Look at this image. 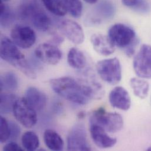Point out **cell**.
I'll list each match as a JSON object with an SVG mask.
<instances>
[{
    "label": "cell",
    "mask_w": 151,
    "mask_h": 151,
    "mask_svg": "<svg viewBox=\"0 0 151 151\" xmlns=\"http://www.w3.org/2000/svg\"><path fill=\"white\" fill-rule=\"evenodd\" d=\"M52 89L65 99L79 105L91 99H100L105 93L102 85L93 80L76 79L70 76L54 78L50 81Z\"/></svg>",
    "instance_id": "6da1fadb"
},
{
    "label": "cell",
    "mask_w": 151,
    "mask_h": 151,
    "mask_svg": "<svg viewBox=\"0 0 151 151\" xmlns=\"http://www.w3.org/2000/svg\"><path fill=\"white\" fill-rule=\"evenodd\" d=\"M0 56L2 60L15 67L28 78H36V73L26 60L25 55L12 40L6 37H1Z\"/></svg>",
    "instance_id": "7a4b0ae2"
},
{
    "label": "cell",
    "mask_w": 151,
    "mask_h": 151,
    "mask_svg": "<svg viewBox=\"0 0 151 151\" xmlns=\"http://www.w3.org/2000/svg\"><path fill=\"white\" fill-rule=\"evenodd\" d=\"M108 36L115 47L122 50L128 57H131L135 53L139 40L131 27L122 23L115 24L110 27Z\"/></svg>",
    "instance_id": "3957f363"
},
{
    "label": "cell",
    "mask_w": 151,
    "mask_h": 151,
    "mask_svg": "<svg viewBox=\"0 0 151 151\" xmlns=\"http://www.w3.org/2000/svg\"><path fill=\"white\" fill-rule=\"evenodd\" d=\"M19 15L22 19H29L34 27L40 31H47L51 27V21L50 17L34 0L24 2L19 9Z\"/></svg>",
    "instance_id": "277c9868"
},
{
    "label": "cell",
    "mask_w": 151,
    "mask_h": 151,
    "mask_svg": "<svg viewBox=\"0 0 151 151\" xmlns=\"http://www.w3.org/2000/svg\"><path fill=\"white\" fill-rule=\"evenodd\" d=\"M89 121L90 123L98 125L110 134L119 132L124 127V119L119 114L107 112L103 108H99L93 111Z\"/></svg>",
    "instance_id": "5b68a950"
},
{
    "label": "cell",
    "mask_w": 151,
    "mask_h": 151,
    "mask_svg": "<svg viewBox=\"0 0 151 151\" xmlns=\"http://www.w3.org/2000/svg\"><path fill=\"white\" fill-rule=\"evenodd\" d=\"M96 70L104 81L111 85L119 83L122 79V67L117 58L99 61L96 64Z\"/></svg>",
    "instance_id": "8992f818"
},
{
    "label": "cell",
    "mask_w": 151,
    "mask_h": 151,
    "mask_svg": "<svg viewBox=\"0 0 151 151\" xmlns=\"http://www.w3.org/2000/svg\"><path fill=\"white\" fill-rule=\"evenodd\" d=\"M12 112L17 121L27 128L34 127L37 122V111L29 105L24 97L17 99Z\"/></svg>",
    "instance_id": "52a82bcc"
},
{
    "label": "cell",
    "mask_w": 151,
    "mask_h": 151,
    "mask_svg": "<svg viewBox=\"0 0 151 151\" xmlns=\"http://www.w3.org/2000/svg\"><path fill=\"white\" fill-rule=\"evenodd\" d=\"M134 70L138 77L151 78V46L143 44L134 57Z\"/></svg>",
    "instance_id": "ba28073f"
},
{
    "label": "cell",
    "mask_w": 151,
    "mask_h": 151,
    "mask_svg": "<svg viewBox=\"0 0 151 151\" xmlns=\"http://www.w3.org/2000/svg\"><path fill=\"white\" fill-rule=\"evenodd\" d=\"M67 150L68 151H91L87 134L84 126L76 124L70 131L67 137Z\"/></svg>",
    "instance_id": "9c48e42d"
},
{
    "label": "cell",
    "mask_w": 151,
    "mask_h": 151,
    "mask_svg": "<svg viewBox=\"0 0 151 151\" xmlns=\"http://www.w3.org/2000/svg\"><path fill=\"white\" fill-rule=\"evenodd\" d=\"M12 41L19 48L28 49L32 47L36 41V34L34 29L26 25L15 26L11 32Z\"/></svg>",
    "instance_id": "30bf717a"
},
{
    "label": "cell",
    "mask_w": 151,
    "mask_h": 151,
    "mask_svg": "<svg viewBox=\"0 0 151 151\" xmlns=\"http://www.w3.org/2000/svg\"><path fill=\"white\" fill-rule=\"evenodd\" d=\"M34 54L41 62L51 65L58 64L63 57V53L57 45L51 42L39 45L36 48Z\"/></svg>",
    "instance_id": "8fae6325"
},
{
    "label": "cell",
    "mask_w": 151,
    "mask_h": 151,
    "mask_svg": "<svg viewBox=\"0 0 151 151\" xmlns=\"http://www.w3.org/2000/svg\"><path fill=\"white\" fill-rule=\"evenodd\" d=\"M59 29L65 37L76 45L81 44L85 39V35L82 27L75 21L65 19L61 22Z\"/></svg>",
    "instance_id": "7c38bea8"
},
{
    "label": "cell",
    "mask_w": 151,
    "mask_h": 151,
    "mask_svg": "<svg viewBox=\"0 0 151 151\" xmlns=\"http://www.w3.org/2000/svg\"><path fill=\"white\" fill-rule=\"evenodd\" d=\"M89 132L93 143L99 148H109L116 144L117 139L110 137L104 129L97 124L89 122Z\"/></svg>",
    "instance_id": "4fadbf2b"
},
{
    "label": "cell",
    "mask_w": 151,
    "mask_h": 151,
    "mask_svg": "<svg viewBox=\"0 0 151 151\" xmlns=\"http://www.w3.org/2000/svg\"><path fill=\"white\" fill-rule=\"evenodd\" d=\"M109 101L112 107L122 111H128L131 106V99L128 92L120 86L115 87L110 92Z\"/></svg>",
    "instance_id": "5bb4252c"
},
{
    "label": "cell",
    "mask_w": 151,
    "mask_h": 151,
    "mask_svg": "<svg viewBox=\"0 0 151 151\" xmlns=\"http://www.w3.org/2000/svg\"><path fill=\"white\" fill-rule=\"evenodd\" d=\"M91 42L93 50L103 56H109L114 53L116 47L108 35L102 34H93L91 37Z\"/></svg>",
    "instance_id": "9a60e30c"
},
{
    "label": "cell",
    "mask_w": 151,
    "mask_h": 151,
    "mask_svg": "<svg viewBox=\"0 0 151 151\" xmlns=\"http://www.w3.org/2000/svg\"><path fill=\"white\" fill-rule=\"evenodd\" d=\"M24 98L37 111H42L45 108L48 99L43 92L33 86H30L26 90Z\"/></svg>",
    "instance_id": "2e32d148"
},
{
    "label": "cell",
    "mask_w": 151,
    "mask_h": 151,
    "mask_svg": "<svg viewBox=\"0 0 151 151\" xmlns=\"http://www.w3.org/2000/svg\"><path fill=\"white\" fill-rule=\"evenodd\" d=\"M44 141L45 145L52 151H63L64 142L58 132L52 129H46L44 133Z\"/></svg>",
    "instance_id": "e0dca14e"
},
{
    "label": "cell",
    "mask_w": 151,
    "mask_h": 151,
    "mask_svg": "<svg viewBox=\"0 0 151 151\" xmlns=\"http://www.w3.org/2000/svg\"><path fill=\"white\" fill-rule=\"evenodd\" d=\"M67 61L71 67L76 70L84 68L87 63L85 54L76 47L70 50L67 55Z\"/></svg>",
    "instance_id": "ac0fdd59"
},
{
    "label": "cell",
    "mask_w": 151,
    "mask_h": 151,
    "mask_svg": "<svg viewBox=\"0 0 151 151\" xmlns=\"http://www.w3.org/2000/svg\"><path fill=\"white\" fill-rule=\"evenodd\" d=\"M129 84L136 96L142 99L147 97L150 91V84L148 81L144 78L134 77L131 78Z\"/></svg>",
    "instance_id": "d6986e66"
},
{
    "label": "cell",
    "mask_w": 151,
    "mask_h": 151,
    "mask_svg": "<svg viewBox=\"0 0 151 151\" xmlns=\"http://www.w3.org/2000/svg\"><path fill=\"white\" fill-rule=\"evenodd\" d=\"M19 85L17 75L13 71H7L1 76L0 88L1 91H14Z\"/></svg>",
    "instance_id": "ffe728a7"
},
{
    "label": "cell",
    "mask_w": 151,
    "mask_h": 151,
    "mask_svg": "<svg viewBox=\"0 0 151 151\" xmlns=\"http://www.w3.org/2000/svg\"><path fill=\"white\" fill-rule=\"evenodd\" d=\"M46 9L58 17L65 16L68 12L63 0H42Z\"/></svg>",
    "instance_id": "44dd1931"
},
{
    "label": "cell",
    "mask_w": 151,
    "mask_h": 151,
    "mask_svg": "<svg viewBox=\"0 0 151 151\" xmlns=\"http://www.w3.org/2000/svg\"><path fill=\"white\" fill-rule=\"evenodd\" d=\"M17 96L9 93H2L0 96V111L2 114H8L13 111Z\"/></svg>",
    "instance_id": "7402d4cb"
},
{
    "label": "cell",
    "mask_w": 151,
    "mask_h": 151,
    "mask_svg": "<svg viewBox=\"0 0 151 151\" xmlns=\"http://www.w3.org/2000/svg\"><path fill=\"white\" fill-rule=\"evenodd\" d=\"M21 143L24 149L29 151L38 149L40 144L38 135L33 131L25 132L21 137Z\"/></svg>",
    "instance_id": "603a6c76"
},
{
    "label": "cell",
    "mask_w": 151,
    "mask_h": 151,
    "mask_svg": "<svg viewBox=\"0 0 151 151\" xmlns=\"http://www.w3.org/2000/svg\"><path fill=\"white\" fill-rule=\"evenodd\" d=\"M122 3L124 6L141 13H147L150 9V4L145 0H122Z\"/></svg>",
    "instance_id": "cb8c5ba5"
},
{
    "label": "cell",
    "mask_w": 151,
    "mask_h": 151,
    "mask_svg": "<svg viewBox=\"0 0 151 151\" xmlns=\"http://www.w3.org/2000/svg\"><path fill=\"white\" fill-rule=\"evenodd\" d=\"M0 9L1 26L3 28H7L15 21V15L3 2H1Z\"/></svg>",
    "instance_id": "d4e9b609"
},
{
    "label": "cell",
    "mask_w": 151,
    "mask_h": 151,
    "mask_svg": "<svg viewBox=\"0 0 151 151\" xmlns=\"http://www.w3.org/2000/svg\"><path fill=\"white\" fill-rule=\"evenodd\" d=\"M67 11L75 18H79L83 11V5L81 0H63Z\"/></svg>",
    "instance_id": "484cf974"
},
{
    "label": "cell",
    "mask_w": 151,
    "mask_h": 151,
    "mask_svg": "<svg viewBox=\"0 0 151 151\" xmlns=\"http://www.w3.org/2000/svg\"><path fill=\"white\" fill-rule=\"evenodd\" d=\"M0 122V141L1 143H5L9 140L10 137V128L9 122H8L6 119L2 116H1Z\"/></svg>",
    "instance_id": "4316f807"
},
{
    "label": "cell",
    "mask_w": 151,
    "mask_h": 151,
    "mask_svg": "<svg viewBox=\"0 0 151 151\" xmlns=\"http://www.w3.org/2000/svg\"><path fill=\"white\" fill-rule=\"evenodd\" d=\"M9 125L10 128V137L9 140L14 141L17 140L20 135L21 129L18 125L13 121L9 122Z\"/></svg>",
    "instance_id": "83f0119b"
},
{
    "label": "cell",
    "mask_w": 151,
    "mask_h": 151,
    "mask_svg": "<svg viewBox=\"0 0 151 151\" xmlns=\"http://www.w3.org/2000/svg\"><path fill=\"white\" fill-rule=\"evenodd\" d=\"M3 150L6 151H23V150L21 148V147H19L15 142H14V141H11L9 143L5 144V145L3 148Z\"/></svg>",
    "instance_id": "f1b7e54d"
},
{
    "label": "cell",
    "mask_w": 151,
    "mask_h": 151,
    "mask_svg": "<svg viewBox=\"0 0 151 151\" xmlns=\"http://www.w3.org/2000/svg\"><path fill=\"white\" fill-rule=\"evenodd\" d=\"M64 39V38L59 34L57 33V32H54L52 35V44H55L56 45H60L61 43L63 42Z\"/></svg>",
    "instance_id": "f546056e"
},
{
    "label": "cell",
    "mask_w": 151,
    "mask_h": 151,
    "mask_svg": "<svg viewBox=\"0 0 151 151\" xmlns=\"http://www.w3.org/2000/svg\"><path fill=\"white\" fill-rule=\"evenodd\" d=\"M84 1H85L86 3L89 4H96L99 0H83Z\"/></svg>",
    "instance_id": "4dcf8cb0"
},
{
    "label": "cell",
    "mask_w": 151,
    "mask_h": 151,
    "mask_svg": "<svg viewBox=\"0 0 151 151\" xmlns=\"http://www.w3.org/2000/svg\"><path fill=\"white\" fill-rule=\"evenodd\" d=\"M9 0H1V2H8V1H9Z\"/></svg>",
    "instance_id": "1f68e13d"
},
{
    "label": "cell",
    "mask_w": 151,
    "mask_h": 151,
    "mask_svg": "<svg viewBox=\"0 0 151 151\" xmlns=\"http://www.w3.org/2000/svg\"><path fill=\"white\" fill-rule=\"evenodd\" d=\"M147 151H151V147H149V148L147 149Z\"/></svg>",
    "instance_id": "d6a6232c"
}]
</instances>
